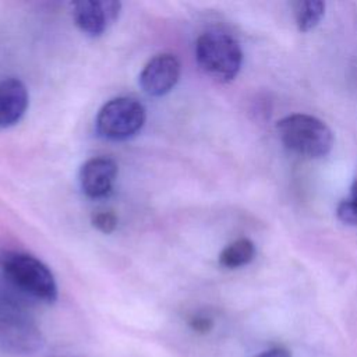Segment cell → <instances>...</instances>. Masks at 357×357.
<instances>
[{"label": "cell", "mask_w": 357, "mask_h": 357, "mask_svg": "<svg viewBox=\"0 0 357 357\" xmlns=\"http://www.w3.org/2000/svg\"><path fill=\"white\" fill-rule=\"evenodd\" d=\"M296 25L300 32L314 29L325 14V3L319 0H301L293 4Z\"/></svg>", "instance_id": "8fae6325"}, {"label": "cell", "mask_w": 357, "mask_h": 357, "mask_svg": "<svg viewBox=\"0 0 357 357\" xmlns=\"http://www.w3.org/2000/svg\"><path fill=\"white\" fill-rule=\"evenodd\" d=\"M255 255V245L248 238H238L225 247L219 255V264L225 268L234 269L250 264Z\"/></svg>", "instance_id": "30bf717a"}, {"label": "cell", "mask_w": 357, "mask_h": 357, "mask_svg": "<svg viewBox=\"0 0 357 357\" xmlns=\"http://www.w3.org/2000/svg\"><path fill=\"white\" fill-rule=\"evenodd\" d=\"M117 177V165L112 158L96 156L88 159L79 172L82 191L89 198H103L113 190Z\"/></svg>", "instance_id": "ba28073f"}, {"label": "cell", "mask_w": 357, "mask_h": 357, "mask_svg": "<svg viewBox=\"0 0 357 357\" xmlns=\"http://www.w3.org/2000/svg\"><path fill=\"white\" fill-rule=\"evenodd\" d=\"M0 268L6 279L21 293L47 304L57 298L54 276L38 258L22 252H6L0 258Z\"/></svg>", "instance_id": "7a4b0ae2"}, {"label": "cell", "mask_w": 357, "mask_h": 357, "mask_svg": "<svg viewBox=\"0 0 357 357\" xmlns=\"http://www.w3.org/2000/svg\"><path fill=\"white\" fill-rule=\"evenodd\" d=\"M276 131L287 149L305 158H322L333 145L331 128L310 114H289L276 123Z\"/></svg>", "instance_id": "6da1fadb"}, {"label": "cell", "mask_w": 357, "mask_h": 357, "mask_svg": "<svg viewBox=\"0 0 357 357\" xmlns=\"http://www.w3.org/2000/svg\"><path fill=\"white\" fill-rule=\"evenodd\" d=\"M120 1L114 0H82L73 6L75 25L86 35H102L119 17Z\"/></svg>", "instance_id": "8992f818"}, {"label": "cell", "mask_w": 357, "mask_h": 357, "mask_svg": "<svg viewBox=\"0 0 357 357\" xmlns=\"http://www.w3.org/2000/svg\"><path fill=\"white\" fill-rule=\"evenodd\" d=\"M28 107V91L17 78L0 79V128L15 124Z\"/></svg>", "instance_id": "9c48e42d"}, {"label": "cell", "mask_w": 357, "mask_h": 357, "mask_svg": "<svg viewBox=\"0 0 357 357\" xmlns=\"http://www.w3.org/2000/svg\"><path fill=\"white\" fill-rule=\"evenodd\" d=\"M180 78V61L170 53H162L151 59L139 74V85L151 96H162L170 92Z\"/></svg>", "instance_id": "52a82bcc"}, {"label": "cell", "mask_w": 357, "mask_h": 357, "mask_svg": "<svg viewBox=\"0 0 357 357\" xmlns=\"http://www.w3.org/2000/svg\"><path fill=\"white\" fill-rule=\"evenodd\" d=\"M336 215L343 223L357 226V178L351 185L350 195L339 202Z\"/></svg>", "instance_id": "7c38bea8"}, {"label": "cell", "mask_w": 357, "mask_h": 357, "mask_svg": "<svg viewBox=\"0 0 357 357\" xmlns=\"http://www.w3.org/2000/svg\"><path fill=\"white\" fill-rule=\"evenodd\" d=\"M257 357H291L290 353L284 349L276 347V349H271V350H265L261 354H258Z\"/></svg>", "instance_id": "9a60e30c"}, {"label": "cell", "mask_w": 357, "mask_h": 357, "mask_svg": "<svg viewBox=\"0 0 357 357\" xmlns=\"http://www.w3.org/2000/svg\"><path fill=\"white\" fill-rule=\"evenodd\" d=\"M190 325H191V328H192L195 332L206 333V332H209L211 328H212V321H211V318H208V317L197 315V317H192V318H191Z\"/></svg>", "instance_id": "5bb4252c"}, {"label": "cell", "mask_w": 357, "mask_h": 357, "mask_svg": "<svg viewBox=\"0 0 357 357\" xmlns=\"http://www.w3.org/2000/svg\"><path fill=\"white\" fill-rule=\"evenodd\" d=\"M145 117V107L137 99L127 96L114 98L99 110L96 130L103 138L124 141L142 128Z\"/></svg>", "instance_id": "5b68a950"}, {"label": "cell", "mask_w": 357, "mask_h": 357, "mask_svg": "<svg viewBox=\"0 0 357 357\" xmlns=\"http://www.w3.org/2000/svg\"><path fill=\"white\" fill-rule=\"evenodd\" d=\"M92 225L102 233H112L117 226V218L113 212L109 211H100L93 213L92 216Z\"/></svg>", "instance_id": "4fadbf2b"}, {"label": "cell", "mask_w": 357, "mask_h": 357, "mask_svg": "<svg viewBox=\"0 0 357 357\" xmlns=\"http://www.w3.org/2000/svg\"><path fill=\"white\" fill-rule=\"evenodd\" d=\"M42 344L40 332L26 310L0 293V349L13 354H31Z\"/></svg>", "instance_id": "277c9868"}, {"label": "cell", "mask_w": 357, "mask_h": 357, "mask_svg": "<svg viewBox=\"0 0 357 357\" xmlns=\"http://www.w3.org/2000/svg\"><path fill=\"white\" fill-rule=\"evenodd\" d=\"M195 57L201 70L219 82H229L238 74L243 52L238 42L223 31H206L195 43Z\"/></svg>", "instance_id": "3957f363"}]
</instances>
